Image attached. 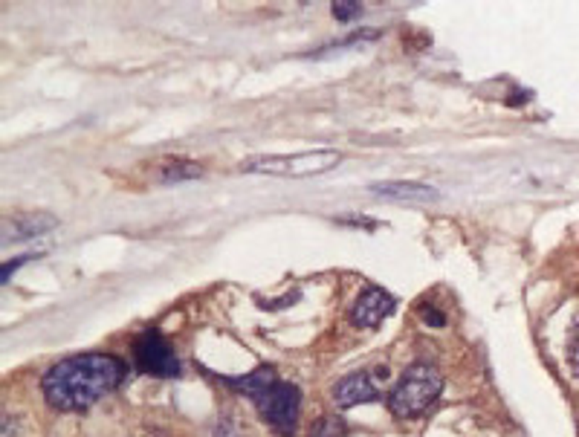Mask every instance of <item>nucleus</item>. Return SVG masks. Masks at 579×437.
Returning a JSON list of instances; mask_svg holds the SVG:
<instances>
[{"instance_id": "nucleus-5", "label": "nucleus", "mask_w": 579, "mask_h": 437, "mask_svg": "<svg viewBox=\"0 0 579 437\" xmlns=\"http://www.w3.org/2000/svg\"><path fill=\"white\" fill-rule=\"evenodd\" d=\"M134 359L139 365V371L151 373V377H160V380H171L180 373V362H177V354L168 342L157 333V330H145L142 336H136L134 342Z\"/></svg>"}, {"instance_id": "nucleus-4", "label": "nucleus", "mask_w": 579, "mask_h": 437, "mask_svg": "<svg viewBox=\"0 0 579 437\" xmlns=\"http://www.w3.org/2000/svg\"><path fill=\"white\" fill-rule=\"evenodd\" d=\"M258 414L276 429L281 437H293L298 412H301V391L293 383H276L258 402Z\"/></svg>"}, {"instance_id": "nucleus-17", "label": "nucleus", "mask_w": 579, "mask_h": 437, "mask_svg": "<svg viewBox=\"0 0 579 437\" xmlns=\"http://www.w3.org/2000/svg\"><path fill=\"white\" fill-rule=\"evenodd\" d=\"M215 437H235V431H232L229 420H221V423H218V429H215Z\"/></svg>"}, {"instance_id": "nucleus-16", "label": "nucleus", "mask_w": 579, "mask_h": 437, "mask_svg": "<svg viewBox=\"0 0 579 437\" xmlns=\"http://www.w3.org/2000/svg\"><path fill=\"white\" fill-rule=\"evenodd\" d=\"M423 322L432 325V327H443V325H446V316L440 313V310H435V307H423Z\"/></svg>"}, {"instance_id": "nucleus-12", "label": "nucleus", "mask_w": 579, "mask_h": 437, "mask_svg": "<svg viewBox=\"0 0 579 437\" xmlns=\"http://www.w3.org/2000/svg\"><path fill=\"white\" fill-rule=\"evenodd\" d=\"M568 365L573 371V377H579V310L573 316V325H571V336H568Z\"/></svg>"}, {"instance_id": "nucleus-10", "label": "nucleus", "mask_w": 579, "mask_h": 437, "mask_svg": "<svg viewBox=\"0 0 579 437\" xmlns=\"http://www.w3.org/2000/svg\"><path fill=\"white\" fill-rule=\"evenodd\" d=\"M55 229V217L49 214H21L15 221H6L4 223V240H26V238H35L41 232H49Z\"/></svg>"}, {"instance_id": "nucleus-1", "label": "nucleus", "mask_w": 579, "mask_h": 437, "mask_svg": "<svg viewBox=\"0 0 579 437\" xmlns=\"http://www.w3.org/2000/svg\"><path fill=\"white\" fill-rule=\"evenodd\" d=\"M128 377V365L110 354H78L55 362L41 380L44 397L58 412H84Z\"/></svg>"}, {"instance_id": "nucleus-15", "label": "nucleus", "mask_w": 579, "mask_h": 437, "mask_svg": "<svg viewBox=\"0 0 579 437\" xmlns=\"http://www.w3.org/2000/svg\"><path fill=\"white\" fill-rule=\"evenodd\" d=\"M23 261H29V255H21V258H12V261H6L4 267H0V284H9V275L23 264Z\"/></svg>"}, {"instance_id": "nucleus-9", "label": "nucleus", "mask_w": 579, "mask_h": 437, "mask_svg": "<svg viewBox=\"0 0 579 437\" xmlns=\"http://www.w3.org/2000/svg\"><path fill=\"white\" fill-rule=\"evenodd\" d=\"M223 383H226L229 388L240 391L243 397H250L252 402H258L272 385L279 383V377H276V368L264 365V368H255L252 373H247V377H223Z\"/></svg>"}, {"instance_id": "nucleus-2", "label": "nucleus", "mask_w": 579, "mask_h": 437, "mask_svg": "<svg viewBox=\"0 0 579 437\" xmlns=\"http://www.w3.org/2000/svg\"><path fill=\"white\" fill-rule=\"evenodd\" d=\"M440 391H443L440 371L426 365V362H414L403 371L400 383L391 388L385 402H388V412L394 417L409 420V417H420L440 397Z\"/></svg>"}, {"instance_id": "nucleus-11", "label": "nucleus", "mask_w": 579, "mask_h": 437, "mask_svg": "<svg viewBox=\"0 0 579 437\" xmlns=\"http://www.w3.org/2000/svg\"><path fill=\"white\" fill-rule=\"evenodd\" d=\"M200 174H203V168H200L197 163H189V160H174V163H168V165L160 168V180H163V182L194 180V177H200Z\"/></svg>"}, {"instance_id": "nucleus-6", "label": "nucleus", "mask_w": 579, "mask_h": 437, "mask_svg": "<svg viewBox=\"0 0 579 437\" xmlns=\"http://www.w3.org/2000/svg\"><path fill=\"white\" fill-rule=\"evenodd\" d=\"M394 307H397V301H394L385 290L368 287L365 293H359V298L353 301V307H351V322H353L356 327L374 330V327H380V325L394 313Z\"/></svg>"}, {"instance_id": "nucleus-18", "label": "nucleus", "mask_w": 579, "mask_h": 437, "mask_svg": "<svg viewBox=\"0 0 579 437\" xmlns=\"http://www.w3.org/2000/svg\"><path fill=\"white\" fill-rule=\"evenodd\" d=\"M12 434H15V426H12V417L6 414L4 417V437H12Z\"/></svg>"}, {"instance_id": "nucleus-7", "label": "nucleus", "mask_w": 579, "mask_h": 437, "mask_svg": "<svg viewBox=\"0 0 579 437\" xmlns=\"http://www.w3.org/2000/svg\"><path fill=\"white\" fill-rule=\"evenodd\" d=\"M371 192L382 200L391 203H438L440 192L423 182H403V180H388V182H374Z\"/></svg>"}, {"instance_id": "nucleus-3", "label": "nucleus", "mask_w": 579, "mask_h": 437, "mask_svg": "<svg viewBox=\"0 0 579 437\" xmlns=\"http://www.w3.org/2000/svg\"><path fill=\"white\" fill-rule=\"evenodd\" d=\"M342 153L333 148L304 151V153H279V157H252L240 163L243 174H272V177H313L337 168Z\"/></svg>"}, {"instance_id": "nucleus-13", "label": "nucleus", "mask_w": 579, "mask_h": 437, "mask_svg": "<svg viewBox=\"0 0 579 437\" xmlns=\"http://www.w3.org/2000/svg\"><path fill=\"white\" fill-rule=\"evenodd\" d=\"M330 12H333V18H337V21H351V18H356L362 12V6L356 4V0H337Z\"/></svg>"}, {"instance_id": "nucleus-8", "label": "nucleus", "mask_w": 579, "mask_h": 437, "mask_svg": "<svg viewBox=\"0 0 579 437\" xmlns=\"http://www.w3.org/2000/svg\"><path fill=\"white\" fill-rule=\"evenodd\" d=\"M374 400H380V394L368 380V373H351V377L339 380L337 388H333V402L339 409H353L359 402H374Z\"/></svg>"}, {"instance_id": "nucleus-14", "label": "nucleus", "mask_w": 579, "mask_h": 437, "mask_svg": "<svg viewBox=\"0 0 579 437\" xmlns=\"http://www.w3.org/2000/svg\"><path fill=\"white\" fill-rule=\"evenodd\" d=\"M339 434H342V423L330 417H322L310 431V437H339Z\"/></svg>"}]
</instances>
